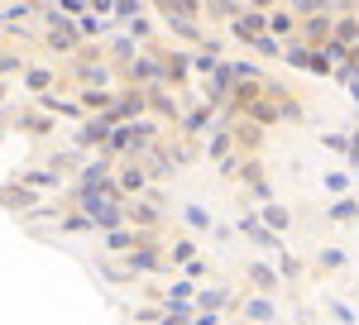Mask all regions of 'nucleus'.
Wrapping results in <instances>:
<instances>
[{"instance_id": "8", "label": "nucleus", "mask_w": 359, "mask_h": 325, "mask_svg": "<svg viewBox=\"0 0 359 325\" xmlns=\"http://www.w3.org/2000/svg\"><path fill=\"white\" fill-rule=\"evenodd\" d=\"M144 187H149V167H139V162L120 167V191H144Z\"/></svg>"}, {"instance_id": "7", "label": "nucleus", "mask_w": 359, "mask_h": 325, "mask_svg": "<svg viewBox=\"0 0 359 325\" xmlns=\"http://www.w3.org/2000/svg\"><path fill=\"white\" fill-rule=\"evenodd\" d=\"M269 34H273V39H292V34H297V15H292V10H273V15H269Z\"/></svg>"}, {"instance_id": "1", "label": "nucleus", "mask_w": 359, "mask_h": 325, "mask_svg": "<svg viewBox=\"0 0 359 325\" xmlns=\"http://www.w3.org/2000/svg\"><path fill=\"white\" fill-rule=\"evenodd\" d=\"M331 25H335V15H306V20H297V39L316 48V43L331 39Z\"/></svg>"}, {"instance_id": "14", "label": "nucleus", "mask_w": 359, "mask_h": 325, "mask_svg": "<svg viewBox=\"0 0 359 325\" xmlns=\"http://www.w3.org/2000/svg\"><path fill=\"white\" fill-rule=\"evenodd\" d=\"M125 216L135 220V225H144V230H154V225L163 220V211H158V206H125Z\"/></svg>"}, {"instance_id": "28", "label": "nucleus", "mask_w": 359, "mask_h": 325, "mask_svg": "<svg viewBox=\"0 0 359 325\" xmlns=\"http://www.w3.org/2000/svg\"><path fill=\"white\" fill-rule=\"evenodd\" d=\"M0 201H5V206H29V201H34V196H29V187H25V191H5V196H0Z\"/></svg>"}, {"instance_id": "25", "label": "nucleus", "mask_w": 359, "mask_h": 325, "mask_svg": "<svg viewBox=\"0 0 359 325\" xmlns=\"http://www.w3.org/2000/svg\"><path fill=\"white\" fill-rule=\"evenodd\" d=\"M206 125H211V110H192L182 130H187V134H196V130H206Z\"/></svg>"}, {"instance_id": "12", "label": "nucleus", "mask_w": 359, "mask_h": 325, "mask_svg": "<svg viewBox=\"0 0 359 325\" xmlns=\"http://www.w3.org/2000/svg\"><path fill=\"white\" fill-rule=\"evenodd\" d=\"M331 39H340V43H359V20L355 15H340L331 25Z\"/></svg>"}, {"instance_id": "31", "label": "nucleus", "mask_w": 359, "mask_h": 325, "mask_svg": "<svg viewBox=\"0 0 359 325\" xmlns=\"http://www.w3.org/2000/svg\"><path fill=\"white\" fill-rule=\"evenodd\" d=\"M273 5H283V0H249V10H264V15H269Z\"/></svg>"}, {"instance_id": "2", "label": "nucleus", "mask_w": 359, "mask_h": 325, "mask_svg": "<svg viewBox=\"0 0 359 325\" xmlns=\"http://www.w3.org/2000/svg\"><path fill=\"white\" fill-rule=\"evenodd\" d=\"M206 101H211V106H225V101H230V96H235V77H230V67H225V62H216V72H206Z\"/></svg>"}, {"instance_id": "20", "label": "nucleus", "mask_w": 359, "mask_h": 325, "mask_svg": "<svg viewBox=\"0 0 359 325\" xmlns=\"http://www.w3.org/2000/svg\"><path fill=\"white\" fill-rule=\"evenodd\" d=\"M25 81H29V91H43V86H53V72H43V67H29Z\"/></svg>"}, {"instance_id": "9", "label": "nucleus", "mask_w": 359, "mask_h": 325, "mask_svg": "<svg viewBox=\"0 0 359 325\" xmlns=\"http://www.w3.org/2000/svg\"><path fill=\"white\" fill-rule=\"evenodd\" d=\"M292 5V15L306 20V15H335V0H287Z\"/></svg>"}, {"instance_id": "3", "label": "nucleus", "mask_w": 359, "mask_h": 325, "mask_svg": "<svg viewBox=\"0 0 359 325\" xmlns=\"http://www.w3.org/2000/svg\"><path fill=\"white\" fill-rule=\"evenodd\" d=\"M240 235H249V240L259 244V249H278V244H283V240H278V235H273V230H269V225H264L259 216H245V220H240Z\"/></svg>"}, {"instance_id": "5", "label": "nucleus", "mask_w": 359, "mask_h": 325, "mask_svg": "<svg viewBox=\"0 0 359 325\" xmlns=\"http://www.w3.org/2000/svg\"><path fill=\"white\" fill-rule=\"evenodd\" d=\"M201 15H211V20H235V15H245V0H201Z\"/></svg>"}, {"instance_id": "21", "label": "nucleus", "mask_w": 359, "mask_h": 325, "mask_svg": "<svg viewBox=\"0 0 359 325\" xmlns=\"http://www.w3.org/2000/svg\"><path fill=\"white\" fill-rule=\"evenodd\" d=\"M225 301H230L225 292H201V297H196V311H221Z\"/></svg>"}, {"instance_id": "13", "label": "nucleus", "mask_w": 359, "mask_h": 325, "mask_svg": "<svg viewBox=\"0 0 359 325\" xmlns=\"http://www.w3.org/2000/svg\"><path fill=\"white\" fill-rule=\"evenodd\" d=\"M249 48H254V53H264V57H283V39H273V34L264 29V34H254V39H249Z\"/></svg>"}, {"instance_id": "19", "label": "nucleus", "mask_w": 359, "mask_h": 325, "mask_svg": "<svg viewBox=\"0 0 359 325\" xmlns=\"http://www.w3.org/2000/svg\"><path fill=\"white\" fill-rule=\"evenodd\" d=\"M230 144H235V134H230V130H221V134L211 139V158H216V162L230 158Z\"/></svg>"}, {"instance_id": "30", "label": "nucleus", "mask_w": 359, "mask_h": 325, "mask_svg": "<svg viewBox=\"0 0 359 325\" xmlns=\"http://www.w3.org/2000/svg\"><path fill=\"white\" fill-rule=\"evenodd\" d=\"M278 272H283V277H297L302 268H297V258H287V254H283V263H278Z\"/></svg>"}, {"instance_id": "17", "label": "nucleus", "mask_w": 359, "mask_h": 325, "mask_svg": "<svg viewBox=\"0 0 359 325\" xmlns=\"http://www.w3.org/2000/svg\"><path fill=\"white\" fill-rule=\"evenodd\" d=\"M182 220H187V225H192V230H201V235H206V230H211V216H206V211H201V206H182Z\"/></svg>"}, {"instance_id": "10", "label": "nucleus", "mask_w": 359, "mask_h": 325, "mask_svg": "<svg viewBox=\"0 0 359 325\" xmlns=\"http://www.w3.org/2000/svg\"><path fill=\"white\" fill-rule=\"evenodd\" d=\"M249 282H254V287H259V292L269 297V292L278 287V272L269 268V263H249Z\"/></svg>"}, {"instance_id": "16", "label": "nucleus", "mask_w": 359, "mask_h": 325, "mask_svg": "<svg viewBox=\"0 0 359 325\" xmlns=\"http://www.w3.org/2000/svg\"><path fill=\"white\" fill-rule=\"evenodd\" d=\"M168 29H172L177 39H201V25H196V20H177V15H168Z\"/></svg>"}, {"instance_id": "11", "label": "nucleus", "mask_w": 359, "mask_h": 325, "mask_svg": "<svg viewBox=\"0 0 359 325\" xmlns=\"http://www.w3.org/2000/svg\"><path fill=\"white\" fill-rule=\"evenodd\" d=\"M245 316H249V321H259V325H269V321H273V301L264 297V292H259V297H249L245 301Z\"/></svg>"}, {"instance_id": "18", "label": "nucleus", "mask_w": 359, "mask_h": 325, "mask_svg": "<svg viewBox=\"0 0 359 325\" xmlns=\"http://www.w3.org/2000/svg\"><path fill=\"white\" fill-rule=\"evenodd\" d=\"M326 311H331V321H340V325H355L359 321V316H355V311H350V306H345V301H326Z\"/></svg>"}, {"instance_id": "26", "label": "nucleus", "mask_w": 359, "mask_h": 325, "mask_svg": "<svg viewBox=\"0 0 359 325\" xmlns=\"http://www.w3.org/2000/svg\"><path fill=\"white\" fill-rule=\"evenodd\" d=\"M321 268H345V254L340 249H321Z\"/></svg>"}, {"instance_id": "6", "label": "nucleus", "mask_w": 359, "mask_h": 325, "mask_svg": "<svg viewBox=\"0 0 359 325\" xmlns=\"http://www.w3.org/2000/svg\"><path fill=\"white\" fill-rule=\"evenodd\" d=\"M259 220H264L273 235H283V230L292 225V211H287V206H278V201H264V216H259Z\"/></svg>"}, {"instance_id": "22", "label": "nucleus", "mask_w": 359, "mask_h": 325, "mask_svg": "<svg viewBox=\"0 0 359 325\" xmlns=\"http://www.w3.org/2000/svg\"><path fill=\"white\" fill-rule=\"evenodd\" d=\"M192 258H196V244L192 240H177V244H172V263H192Z\"/></svg>"}, {"instance_id": "33", "label": "nucleus", "mask_w": 359, "mask_h": 325, "mask_svg": "<svg viewBox=\"0 0 359 325\" xmlns=\"http://www.w3.org/2000/svg\"><path fill=\"white\" fill-rule=\"evenodd\" d=\"M355 177H359V162H355Z\"/></svg>"}, {"instance_id": "24", "label": "nucleus", "mask_w": 359, "mask_h": 325, "mask_svg": "<svg viewBox=\"0 0 359 325\" xmlns=\"http://www.w3.org/2000/svg\"><path fill=\"white\" fill-rule=\"evenodd\" d=\"M359 216V201H335L331 206V220H355Z\"/></svg>"}, {"instance_id": "23", "label": "nucleus", "mask_w": 359, "mask_h": 325, "mask_svg": "<svg viewBox=\"0 0 359 325\" xmlns=\"http://www.w3.org/2000/svg\"><path fill=\"white\" fill-rule=\"evenodd\" d=\"M321 144H326V148H331V153H350V134H321Z\"/></svg>"}, {"instance_id": "32", "label": "nucleus", "mask_w": 359, "mask_h": 325, "mask_svg": "<svg viewBox=\"0 0 359 325\" xmlns=\"http://www.w3.org/2000/svg\"><path fill=\"white\" fill-rule=\"evenodd\" d=\"M91 10H101V15H106V10H115V0H91Z\"/></svg>"}, {"instance_id": "29", "label": "nucleus", "mask_w": 359, "mask_h": 325, "mask_svg": "<svg viewBox=\"0 0 359 325\" xmlns=\"http://www.w3.org/2000/svg\"><path fill=\"white\" fill-rule=\"evenodd\" d=\"M326 187H331V191H345V187H350V177H345V172H326Z\"/></svg>"}, {"instance_id": "27", "label": "nucleus", "mask_w": 359, "mask_h": 325, "mask_svg": "<svg viewBox=\"0 0 359 325\" xmlns=\"http://www.w3.org/2000/svg\"><path fill=\"white\" fill-rule=\"evenodd\" d=\"M115 15H120V20H135V15H139V0H115Z\"/></svg>"}, {"instance_id": "4", "label": "nucleus", "mask_w": 359, "mask_h": 325, "mask_svg": "<svg viewBox=\"0 0 359 325\" xmlns=\"http://www.w3.org/2000/svg\"><path fill=\"white\" fill-rule=\"evenodd\" d=\"M130 77L135 81H154V86H163V62H158V57H135V62H130Z\"/></svg>"}, {"instance_id": "15", "label": "nucleus", "mask_w": 359, "mask_h": 325, "mask_svg": "<svg viewBox=\"0 0 359 325\" xmlns=\"http://www.w3.org/2000/svg\"><path fill=\"white\" fill-rule=\"evenodd\" d=\"M135 244H144V240H139V235H130V230H111L106 249H111V254H125V249H135Z\"/></svg>"}]
</instances>
